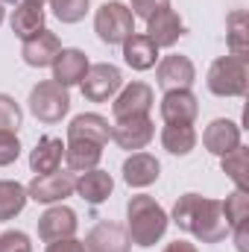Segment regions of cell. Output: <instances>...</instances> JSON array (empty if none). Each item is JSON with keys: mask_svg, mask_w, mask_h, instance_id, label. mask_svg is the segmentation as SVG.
Wrapping results in <instances>:
<instances>
[{"mask_svg": "<svg viewBox=\"0 0 249 252\" xmlns=\"http://www.w3.org/2000/svg\"><path fill=\"white\" fill-rule=\"evenodd\" d=\"M170 220L202 244H220L232 232L226 223V214H223V202L199 196V193H182L173 205Z\"/></svg>", "mask_w": 249, "mask_h": 252, "instance_id": "6da1fadb", "label": "cell"}, {"mask_svg": "<svg viewBox=\"0 0 249 252\" xmlns=\"http://www.w3.org/2000/svg\"><path fill=\"white\" fill-rule=\"evenodd\" d=\"M170 226V217L167 211L147 193H138L126 202V235H129V244L141 247V250H150L156 247L164 232Z\"/></svg>", "mask_w": 249, "mask_h": 252, "instance_id": "7a4b0ae2", "label": "cell"}, {"mask_svg": "<svg viewBox=\"0 0 249 252\" xmlns=\"http://www.w3.org/2000/svg\"><path fill=\"white\" fill-rule=\"evenodd\" d=\"M205 85L214 97H244L249 85V64L238 56H220L208 67Z\"/></svg>", "mask_w": 249, "mask_h": 252, "instance_id": "3957f363", "label": "cell"}, {"mask_svg": "<svg viewBox=\"0 0 249 252\" xmlns=\"http://www.w3.org/2000/svg\"><path fill=\"white\" fill-rule=\"evenodd\" d=\"M94 32L103 44L118 47L135 32V15L121 0H106L94 15Z\"/></svg>", "mask_w": 249, "mask_h": 252, "instance_id": "277c9868", "label": "cell"}, {"mask_svg": "<svg viewBox=\"0 0 249 252\" xmlns=\"http://www.w3.org/2000/svg\"><path fill=\"white\" fill-rule=\"evenodd\" d=\"M27 106H30V115L35 121H41V124H59L64 115L70 112V94L59 82L44 79V82H38L30 91Z\"/></svg>", "mask_w": 249, "mask_h": 252, "instance_id": "5b68a950", "label": "cell"}, {"mask_svg": "<svg viewBox=\"0 0 249 252\" xmlns=\"http://www.w3.org/2000/svg\"><path fill=\"white\" fill-rule=\"evenodd\" d=\"M124 88V73L118 64L109 62H97L88 64L85 70V79L79 82V91L88 103H106V100H115V94Z\"/></svg>", "mask_w": 249, "mask_h": 252, "instance_id": "8992f818", "label": "cell"}, {"mask_svg": "<svg viewBox=\"0 0 249 252\" xmlns=\"http://www.w3.org/2000/svg\"><path fill=\"white\" fill-rule=\"evenodd\" d=\"M76 193V176L64 173V170H53V173H38L30 185H27V196L41 202V205H56L67 196Z\"/></svg>", "mask_w": 249, "mask_h": 252, "instance_id": "52a82bcc", "label": "cell"}, {"mask_svg": "<svg viewBox=\"0 0 249 252\" xmlns=\"http://www.w3.org/2000/svg\"><path fill=\"white\" fill-rule=\"evenodd\" d=\"M156 103V91L147 85V82H129L124 85L118 94H115V103H112V115L115 121H126V118H141V115H150Z\"/></svg>", "mask_w": 249, "mask_h": 252, "instance_id": "ba28073f", "label": "cell"}, {"mask_svg": "<svg viewBox=\"0 0 249 252\" xmlns=\"http://www.w3.org/2000/svg\"><path fill=\"white\" fill-rule=\"evenodd\" d=\"M153 138H156V124H153L150 115L126 118V121H115L112 124V141L121 150H129V153H141Z\"/></svg>", "mask_w": 249, "mask_h": 252, "instance_id": "9c48e42d", "label": "cell"}, {"mask_svg": "<svg viewBox=\"0 0 249 252\" xmlns=\"http://www.w3.org/2000/svg\"><path fill=\"white\" fill-rule=\"evenodd\" d=\"M79 229V220H76V211L67 208L62 202L50 205L41 217H38V238L44 244H53V241H64V238H73Z\"/></svg>", "mask_w": 249, "mask_h": 252, "instance_id": "30bf717a", "label": "cell"}, {"mask_svg": "<svg viewBox=\"0 0 249 252\" xmlns=\"http://www.w3.org/2000/svg\"><path fill=\"white\" fill-rule=\"evenodd\" d=\"M196 79V67L193 62L182 53H170L156 64V82L164 91H176V88H190Z\"/></svg>", "mask_w": 249, "mask_h": 252, "instance_id": "8fae6325", "label": "cell"}, {"mask_svg": "<svg viewBox=\"0 0 249 252\" xmlns=\"http://www.w3.org/2000/svg\"><path fill=\"white\" fill-rule=\"evenodd\" d=\"M85 252H129V235L126 226L115 223V220H100L82 241Z\"/></svg>", "mask_w": 249, "mask_h": 252, "instance_id": "7c38bea8", "label": "cell"}, {"mask_svg": "<svg viewBox=\"0 0 249 252\" xmlns=\"http://www.w3.org/2000/svg\"><path fill=\"white\" fill-rule=\"evenodd\" d=\"M161 121L164 124H193L199 115V100L190 88H176V91H164L161 103H158Z\"/></svg>", "mask_w": 249, "mask_h": 252, "instance_id": "4fadbf2b", "label": "cell"}, {"mask_svg": "<svg viewBox=\"0 0 249 252\" xmlns=\"http://www.w3.org/2000/svg\"><path fill=\"white\" fill-rule=\"evenodd\" d=\"M59 50H62L59 35L44 27V30H38L35 35H30L21 44V59L30 64V67H50L53 59L59 56Z\"/></svg>", "mask_w": 249, "mask_h": 252, "instance_id": "5bb4252c", "label": "cell"}, {"mask_svg": "<svg viewBox=\"0 0 249 252\" xmlns=\"http://www.w3.org/2000/svg\"><path fill=\"white\" fill-rule=\"evenodd\" d=\"M202 147L211 156L223 158L226 153H232L235 147H241V126L235 124V121H229V118L211 121V124L205 126V132H202Z\"/></svg>", "mask_w": 249, "mask_h": 252, "instance_id": "9a60e30c", "label": "cell"}, {"mask_svg": "<svg viewBox=\"0 0 249 252\" xmlns=\"http://www.w3.org/2000/svg\"><path fill=\"white\" fill-rule=\"evenodd\" d=\"M88 56L76 47H62L59 56L53 59V82H59L62 88H70V85H79L85 79V70H88Z\"/></svg>", "mask_w": 249, "mask_h": 252, "instance_id": "2e32d148", "label": "cell"}, {"mask_svg": "<svg viewBox=\"0 0 249 252\" xmlns=\"http://www.w3.org/2000/svg\"><path fill=\"white\" fill-rule=\"evenodd\" d=\"M185 35V21L173 12V9H164L158 15H153L147 21V38L161 50V47H173L179 38Z\"/></svg>", "mask_w": 249, "mask_h": 252, "instance_id": "e0dca14e", "label": "cell"}, {"mask_svg": "<svg viewBox=\"0 0 249 252\" xmlns=\"http://www.w3.org/2000/svg\"><path fill=\"white\" fill-rule=\"evenodd\" d=\"M121 173H124V182L129 188H150L153 182H158L161 164H158V158L150 156V153H132L124 161Z\"/></svg>", "mask_w": 249, "mask_h": 252, "instance_id": "ac0fdd59", "label": "cell"}, {"mask_svg": "<svg viewBox=\"0 0 249 252\" xmlns=\"http://www.w3.org/2000/svg\"><path fill=\"white\" fill-rule=\"evenodd\" d=\"M67 141H94V144L106 147L112 141V124L97 112L76 115L67 126Z\"/></svg>", "mask_w": 249, "mask_h": 252, "instance_id": "d6986e66", "label": "cell"}, {"mask_svg": "<svg viewBox=\"0 0 249 252\" xmlns=\"http://www.w3.org/2000/svg\"><path fill=\"white\" fill-rule=\"evenodd\" d=\"M64 161V144L62 138H56V135H41L38 138V144L32 147V153H30V167H32V173L38 176V173H53V170H59Z\"/></svg>", "mask_w": 249, "mask_h": 252, "instance_id": "ffe728a7", "label": "cell"}, {"mask_svg": "<svg viewBox=\"0 0 249 252\" xmlns=\"http://www.w3.org/2000/svg\"><path fill=\"white\" fill-rule=\"evenodd\" d=\"M112 190H115V179H112V173H106V170H100V167L85 170V173L76 176V193H79L88 205H100V202H106V199L112 196Z\"/></svg>", "mask_w": 249, "mask_h": 252, "instance_id": "44dd1931", "label": "cell"}, {"mask_svg": "<svg viewBox=\"0 0 249 252\" xmlns=\"http://www.w3.org/2000/svg\"><path fill=\"white\" fill-rule=\"evenodd\" d=\"M9 27H12V32L21 41H27L30 35H35L38 30H44V6L41 3H32V0H21L12 9Z\"/></svg>", "mask_w": 249, "mask_h": 252, "instance_id": "7402d4cb", "label": "cell"}, {"mask_svg": "<svg viewBox=\"0 0 249 252\" xmlns=\"http://www.w3.org/2000/svg\"><path fill=\"white\" fill-rule=\"evenodd\" d=\"M121 47H124V62L132 70H150L158 64V47L147 38V32H132Z\"/></svg>", "mask_w": 249, "mask_h": 252, "instance_id": "603a6c76", "label": "cell"}, {"mask_svg": "<svg viewBox=\"0 0 249 252\" xmlns=\"http://www.w3.org/2000/svg\"><path fill=\"white\" fill-rule=\"evenodd\" d=\"M103 158V147L94 141H67L64 144V164L70 173H85L94 170Z\"/></svg>", "mask_w": 249, "mask_h": 252, "instance_id": "cb8c5ba5", "label": "cell"}, {"mask_svg": "<svg viewBox=\"0 0 249 252\" xmlns=\"http://www.w3.org/2000/svg\"><path fill=\"white\" fill-rule=\"evenodd\" d=\"M226 47H229V56L249 59V15L244 9L226 18Z\"/></svg>", "mask_w": 249, "mask_h": 252, "instance_id": "d4e9b609", "label": "cell"}, {"mask_svg": "<svg viewBox=\"0 0 249 252\" xmlns=\"http://www.w3.org/2000/svg\"><path fill=\"white\" fill-rule=\"evenodd\" d=\"M196 129L193 124H164L161 129V147L170 156H190L196 147Z\"/></svg>", "mask_w": 249, "mask_h": 252, "instance_id": "484cf974", "label": "cell"}, {"mask_svg": "<svg viewBox=\"0 0 249 252\" xmlns=\"http://www.w3.org/2000/svg\"><path fill=\"white\" fill-rule=\"evenodd\" d=\"M27 188L21 182H12V179H0V223L6 220H15L24 205H27Z\"/></svg>", "mask_w": 249, "mask_h": 252, "instance_id": "4316f807", "label": "cell"}, {"mask_svg": "<svg viewBox=\"0 0 249 252\" xmlns=\"http://www.w3.org/2000/svg\"><path fill=\"white\" fill-rule=\"evenodd\" d=\"M220 167H223V173L235 182V188L249 190V179H247V147H244V144H241V147H235L232 153H226V156L220 158Z\"/></svg>", "mask_w": 249, "mask_h": 252, "instance_id": "83f0119b", "label": "cell"}, {"mask_svg": "<svg viewBox=\"0 0 249 252\" xmlns=\"http://www.w3.org/2000/svg\"><path fill=\"white\" fill-rule=\"evenodd\" d=\"M223 214H226L229 229H235V226L247 223V220H249V190H241V188L232 190V193L223 199Z\"/></svg>", "mask_w": 249, "mask_h": 252, "instance_id": "f1b7e54d", "label": "cell"}, {"mask_svg": "<svg viewBox=\"0 0 249 252\" xmlns=\"http://www.w3.org/2000/svg\"><path fill=\"white\" fill-rule=\"evenodd\" d=\"M47 3L62 24H79L91 9V0H47Z\"/></svg>", "mask_w": 249, "mask_h": 252, "instance_id": "f546056e", "label": "cell"}, {"mask_svg": "<svg viewBox=\"0 0 249 252\" xmlns=\"http://www.w3.org/2000/svg\"><path fill=\"white\" fill-rule=\"evenodd\" d=\"M21 121H24V112L15 103V97L0 94V132H18Z\"/></svg>", "mask_w": 249, "mask_h": 252, "instance_id": "4dcf8cb0", "label": "cell"}, {"mask_svg": "<svg viewBox=\"0 0 249 252\" xmlns=\"http://www.w3.org/2000/svg\"><path fill=\"white\" fill-rule=\"evenodd\" d=\"M0 252H32V241L27 232H18V229H9L0 235Z\"/></svg>", "mask_w": 249, "mask_h": 252, "instance_id": "1f68e13d", "label": "cell"}, {"mask_svg": "<svg viewBox=\"0 0 249 252\" xmlns=\"http://www.w3.org/2000/svg\"><path fill=\"white\" fill-rule=\"evenodd\" d=\"M21 156V141L15 132H0V167L15 164Z\"/></svg>", "mask_w": 249, "mask_h": 252, "instance_id": "d6a6232c", "label": "cell"}, {"mask_svg": "<svg viewBox=\"0 0 249 252\" xmlns=\"http://www.w3.org/2000/svg\"><path fill=\"white\" fill-rule=\"evenodd\" d=\"M129 9H132V15H135V18L150 21L153 15H158V12L170 9V0H129Z\"/></svg>", "mask_w": 249, "mask_h": 252, "instance_id": "836d02e7", "label": "cell"}, {"mask_svg": "<svg viewBox=\"0 0 249 252\" xmlns=\"http://www.w3.org/2000/svg\"><path fill=\"white\" fill-rule=\"evenodd\" d=\"M47 252H85V247H82V241H76V238H64V241L47 244Z\"/></svg>", "mask_w": 249, "mask_h": 252, "instance_id": "e575fe53", "label": "cell"}, {"mask_svg": "<svg viewBox=\"0 0 249 252\" xmlns=\"http://www.w3.org/2000/svg\"><path fill=\"white\" fill-rule=\"evenodd\" d=\"M229 235H235V247H238V252H249V223L235 226Z\"/></svg>", "mask_w": 249, "mask_h": 252, "instance_id": "d590c367", "label": "cell"}, {"mask_svg": "<svg viewBox=\"0 0 249 252\" xmlns=\"http://www.w3.org/2000/svg\"><path fill=\"white\" fill-rule=\"evenodd\" d=\"M164 252H199L190 241H173V244H167L164 247Z\"/></svg>", "mask_w": 249, "mask_h": 252, "instance_id": "8d00e7d4", "label": "cell"}, {"mask_svg": "<svg viewBox=\"0 0 249 252\" xmlns=\"http://www.w3.org/2000/svg\"><path fill=\"white\" fill-rule=\"evenodd\" d=\"M0 24H3V3H0Z\"/></svg>", "mask_w": 249, "mask_h": 252, "instance_id": "74e56055", "label": "cell"}, {"mask_svg": "<svg viewBox=\"0 0 249 252\" xmlns=\"http://www.w3.org/2000/svg\"><path fill=\"white\" fill-rule=\"evenodd\" d=\"M32 3H41V6H44V3H47V0H32Z\"/></svg>", "mask_w": 249, "mask_h": 252, "instance_id": "f35d334b", "label": "cell"}]
</instances>
